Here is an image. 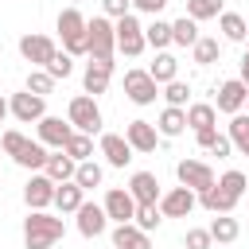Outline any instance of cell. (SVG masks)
Segmentation results:
<instances>
[{
    "mask_svg": "<svg viewBox=\"0 0 249 249\" xmlns=\"http://www.w3.org/2000/svg\"><path fill=\"white\" fill-rule=\"evenodd\" d=\"M187 16H191L195 23L218 19V16H222V0H187Z\"/></svg>",
    "mask_w": 249,
    "mask_h": 249,
    "instance_id": "d590c367",
    "label": "cell"
},
{
    "mask_svg": "<svg viewBox=\"0 0 249 249\" xmlns=\"http://www.w3.org/2000/svg\"><path fill=\"white\" fill-rule=\"evenodd\" d=\"M214 183H218L226 195H233V198H241V195H245V187H249V179H245L241 171H226V175H222V179H214Z\"/></svg>",
    "mask_w": 249,
    "mask_h": 249,
    "instance_id": "60d3db41",
    "label": "cell"
},
{
    "mask_svg": "<svg viewBox=\"0 0 249 249\" xmlns=\"http://www.w3.org/2000/svg\"><path fill=\"white\" fill-rule=\"evenodd\" d=\"M175 175H179V183H183V187H191L195 195H198V191H206V187L214 183V167H210L206 160H179Z\"/></svg>",
    "mask_w": 249,
    "mask_h": 249,
    "instance_id": "30bf717a",
    "label": "cell"
},
{
    "mask_svg": "<svg viewBox=\"0 0 249 249\" xmlns=\"http://www.w3.org/2000/svg\"><path fill=\"white\" fill-rule=\"evenodd\" d=\"M74 214H78V233H82V237H101V233L109 230V214H105V206H97V202H82Z\"/></svg>",
    "mask_w": 249,
    "mask_h": 249,
    "instance_id": "5bb4252c",
    "label": "cell"
},
{
    "mask_svg": "<svg viewBox=\"0 0 249 249\" xmlns=\"http://www.w3.org/2000/svg\"><path fill=\"white\" fill-rule=\"evenodd\" d=\"M101 12H105L109 19H121V16L132 12V0H101Z\"/></svg>",
    "mask_w": 249,
    "mask_h": 249,
    "instance_id": "ee69618b",
    "label": "cell"
},
{
    "mask_svg": "<svg viewBox=\"0 0 249 249\" xmlns=\"http://www.w3.org/2000/svg\"><path fill=\"white\" fill-rule=\"evenodd\" d=\"M0 144H4V152H8V156H12V160H16V156H19V148H23V144H27V136H23V132H19V128H8V132H4V136H0Z\"/></svg>",
    "mask_w": 249,
    "mask_h": 249,
    "instance_id": "b9f144b4",
    "label": "cell"
},
{
    "mask_svg": "<svg viewBox=\"0 0 249 249\" xmlns=\"http://www.w3.org/2000/svg\"><path fill=\"white\" fill-rule=\"evenodd\" d=\"M74 163H82V160H93V136L89 132H70V140H66V148H62Z\"/></svg>",
    "mask_w": 249,
    "mask_h": 249,
    "instance_id": "1f68e13d",
    "label": "cell"
},
{
    "mask_svg": "<svg viewBox=\"0 0 249 249\" xmlns=\"http://www.w3.org/2000/svg\"><path fill=\"white\" fill-rule=\"evenodd\" d=\"M54 51H58V47H54L51 35H39V31H35V35H23V39H19V54H23L31 66H47Z\"/></svg>",
    "mask_w": 249,
    "mask_h": 249,
    "instance_id": "9a60e30c",
    "label": "cell"
},
{
    "mask_svg": "<svg viewBox=\"0 0 249 249\" xmlns=\"http://www.w3.org/2000/svg\"><path fill=\"white\" fill-rule=\"evenodd\" d=\"M66 121L74 124V132H101V109H97V97H89V93H78V97H70V105H66Z\"/></svg>",
    "mask_w": 249,
    "mask_h": 249,
    "instance_id": "277c9868",
    "label": "cell"
},
{
    "mask_svg": "<svg viewBox=\"0 0 249 249\" xmlns=\"http://www.w3.org/2000/svg\"><path fill=\"white\" fill-rule=\"evenodd\" d=\"M230 148H233V144H230V136H222V132H218V140H214L206 152H210V156H218V160H226V156H230Z\"/></svg>",
    "mask_w": 249,
    "mask_h": 249,
    "instance_id": "bcb514c9",
    "label": "cell"
},
{
    "mask_svg": "<svg viewBox=\"0 0 249 249\" xmlns=\"http://www.w3.org/2000/svg\"><path fill=\"white\" fill-rule=\"evenodd\" d=\"M113 249H152L148 233L136 226V222H117L113 230Z\"/></svg>",
    "mask_w": 249,
    "mask_h": 249,
    "instance_id": "ffe728a7",
    "label": "cell"
},
{
    "mask_svg": "<svg viewBox=\"0 0 249 249\" xmlns=\"http://www.w3.org/2000/svg\"><path fill=\"white\" fill-rule=\"evenodd\" d=\"M191 54H195V62H198V66H210V62H218V58H222V43H218L214 35H198V39H195V47H191Z\"/></svg>",
    "mask_w": 249,
    "mask_h": 249,
    "instance_id": "f1b7e54d",
    "label": "cell"
},
{
    "mask_svg": "<svg viewBox=\"0 0 249 249\" xmlns=\"http://www.w3.org/2000/svg\"><path fill=\"white\" fill-rule=\"evenodd\" d=\"M74 167H78V163H74V160H70L62 148H54V152L47 156V163H43V171H47L54 183H66V179H74Z\"/></svg>",
    "mask_w": 249,
    "mask_h": 249,
    "instance_id": "484cf974",
    "label": "cell"
},
{
    "mask_svg": "<svg viewBox=\"0 0 249 249\" xmlns=\"http://www.w3.org/2000/svg\"><path fill=\"white\" fill-rule=\"evenodd\" d=\"M54 179L43 171V175H31L27 179V187H23V202H27V210H47V206H54Z\"/></svg>",
    "mask_w": 249,
    "mask_h": 249,
    "instance_id": "8fae6325",
    "label": "cell"
},
{
    "mask_svg": "<svg viewBox=\"0 0 249 249\" xmlns=\"http://www.w3.org/2000/svg\"><path fill=\"white\" fill-rule=\"evenodd\" d=\"M113 58H89V66H86V74H82V86H86V93L89 97H97V93H105L109 89V78H113Z\"/></svg>",
    "mask_w": 249,
    "mask_h": 249,
    "instance_id": "2e32d148",
    "label": "cell"
},
{
    "mask_svg": "<svg viewBox=\"0 0 249 249\" xmlns=\"http://www.w3.org/2000/svg\"><path fill=\"white\" fill-rule=\"evenodd\" d=\"M144 43L156 47V51H167V47H171V23H167V19H152V23L144 27Z\"/></svg>",
    "mask_w": 249,
    "mask_h": 249,
    "instance_id": "836d02e7",
    "label": "cell"
},
{
    "mask_svg": "<svg viewBox=\"0 0 249 249\" xmlns=\"http://www.w3.org/2000/svg\"><path fill=\"white\" fill-rule=\"evenodd\" d=\"M70 4H82V0H70Z\"/></svg>",
    "mask_w": 249,
    "mask_h": 249,
    "instance_id": "816d5d0a",
    "label": "cell"
},
{
    "mask_svg": "<svg viewBox=\"0 0 249 249\" xmlns=\"http://www.w3.org/2000/svg\"><path fill=\"white\" fill-rule=\"evenodd\" d=\"M241 82H245V86H249V51H245V54H241Z\"/></svg>",
    "mask_w": 249,
    "mask_h": 249,
    "instance_id": "c3c4849f",
    "label": "cell"
},
{
    "mask_svg": "<svg viewBox=\"0 0 249 249\" xmlns=\"http://www.w3.org/2000/svg\"><path fill=\"white\" fill-rule=\"evenodd\" d=\"M101 206H105V214L113 222H132V214H136V198L128 195V187H109Z\"/></svg>",
    "mask_w": 249,
    "mask_h": 249,
    "instance_id": "ac0fdd59",
    "label": "cell"
},
{
    "mask_svg": "<svg viewBox=\"0 0 249 249\" xmlns=\"http://www.w3.org/2000/svg\"><path fill=\"white\" fill-rule=\"evenodd\" d=\"M195 39H198V23H195L191 16H183V19L171 23V43H179V47H195Z\"/></svg>",
    "mask_w": 249,
    "mask_h": 249,
    "instance_id": "e575fe53",
    "label": "cell"
},
{
    "mask_svg": "<svg viewBox=\"0 0 249 249\" xmlns=\"http://www.w3.org/2000/svg\"><path fill=\"white\" fill-rule=\"evenodd\" d=\"M156 206H160V214H163V218H187V214L198 206V195H195L191 187H183V183H179V187L163 191Z\"/></svg>",
    "mask_w": 249,
    "mask_h": 249,
    "instance_id": "52a82bcc",
    "label": "cell"
},
{
    "mask_svg": "<svg viewBox=\"0 0 249 249\" xmlns=\"http://www.w3.org/2000/svg\"><path fill=\"white\" fill-rule=\"evenodd\" d=\"M156 132H160V136H183V132H187V109L167 105V109L160 113V121H156Z\"/></svg>",
    "mask_w": 249,
    "mask_h": 249,
    "instance_id": "cb8c5ba5",
    "label": "cell"
},
{
    "mask_svg": "<svg viewBox=\"0 0 249 249\" xmlns=\"http://www.w3.org/2000/svg\"><path fill=\"white\" fill-rule=\"evenodd\" d=\"M132 8L136 12H148V16H160L167 8V0H132Z\"/></svg>",
    "mask_w": 249,
    "mask_h": 249,
    "instance_id": "f6af8a7d",
    "label": "cell"
},
{
    "mask_svg": "<svg viewBox=\"0 0 249 249\" xmlns=\"http://www.w3.org/2000/svg\"><path fill=\"white\" fill-rule=\"evenodd\" d=\"M66 226H62V214H47V210H27L23 218V245L27 249H51L54 241H62Z\"/></svg>",
    "mask_w": 249,
    "mask_h": 249,
    "instance_id": "6da1fadb",
    "label": "cell"
},
{
    "mask_svg": "<svg viewBox=\"0 0 249 249\" xmlns=\"http://www.w3.org/2000/svg\"><path fill=\"white\" fill-rule=\"evenodd\" d=\"M4 117H8V101L0 97V124H4Z\"/></svg>",
    "mask_w": 249,
    "mask_h": 249,
    "instance_id": "681fc988",
    "label": "cell"
},
{
    "mask_svg": "<svg viewBox=\"0 0 249 249\" xmlns=\"http://www.w3.org/2000/svg\"><path fill=\"white\" fill-rule=\"evenodd\" d=\"M8 113L16 121H23V124H35L39 117H47V97H39L31 89H19V93L8 97Z\"/></svg>",
    "mask_w": 249,
    "mask_h": 249,
    "instance_id": "8992f818",
    "label": "cell"
},
{
    "mask_svg": "<svg viewBox=\"0 0 249 249\" xmlns=\"http://www.w3.org/2000/svg\"><path fill=\"white\" fill-rule=\"evenodd\" d=\"M128 195L136 198V206H156L160 202V179L152 175V171H132V179H128Z\"/></svg>",
    "mask_w": 249,
    "mask_h": 249,
    "instance_id": "e0dca14e",
    "label": "cell"
},
{
    "mask_svg": "<svg viewBox=\"0 0 249 249\" xmlns=\"http://www.w3.org/2000/svg\"><path fill=\"white\" fill-rule=\"evenodd\" d=\"M132 222L144 230V233H152V230H160V222H163V214H160V206H136V214H132Z\"/></svg>",
    "mask_w": 249,
    "mask_h": 249,
    "instance_id": "f35d334b",
    "label": "cell"
},
{
    "mask_svg": "<svg viewBox=\"0 0 249 249\" xmlns=\"http://www.w3.org/2000/svg\"><path fill=\"white\" fill-rule=\"evenodd\" d=\"M206 230H210V237H214L218 245H233V241H237V233H241L237 218H230V214H214V222H210Z\"/></svg>",
    "mask_w": 249,
    "mask_h": 249,
    "instance_id": "4316f807",
    "label": "cell"
},
{
    "mask_svg": "<svg viewBox=\"0 0 249 249\" xmlns=\"http://www.w3.org/2000/svg\"><path fill=\"white\" fill-rule=\"evenodd\" d=\"M97 148H101V156H105L109 167H124V163L132 160V148H128V140H124L121 132H101Z\"/></svg>",
    "mask_w": 249,
    "mask_h": 249,
    "instance_id": "d6986e66",
    "label": "cell"
},
{
    "mask_svg": "<svg viewBox=\"0 0 249 249\" xmlns=\"http://www.w3.org/2000/svg\"><path fill=\"white\" fill-rule=\"evenodd\" d=\"M101 179H105V171H101V163H93V160H82V163L74 167V183H78L82 191L101 187Z\"/></svg>",
    "mask_w": 249,
    "mask_h": 249,
    "instance_id": "d6a6232c",
    "label": "cell"
},
{
    "mask_svg": "<svg viewBox=\"0 0 249 249\" xmlns=\"http://www.w3.org/2000/svg\"><path fill=\"white\" fill-rule=\"evenodd\" d=\"M23 89H31V93H39V97H47V93L54 89V78H51V74H47L43 66H35V70L27 74V86H23Z\"/></svg>",
    "mask_w": 249,
    "mask_h": 249,
    "instance_id": "74e56055",
    "label": "cell"
},
{
    "mask_svg": "<svg viewBox=\"0 0 249 249\" xmlns=\"http://www.w3.org/2000/svg\"><path fill=\"white\" fill-rule=\"evenodd\" d=\"M47 144H39V140H27L23 148H19V156H16V163L19 167H27V171H43V163H47Z\"/></svg>",
    "mask_w": 249,
    "mask_h": 249,
    "instance_id": "83f0119b",
    "label": "cell"
},
{
    "mask_svg": "<svg viewBox=\"0 0 249 249\" xmlns=\"http://www.w3.org/2000/svg\"><path fill=\"white\" fill-rule=\"evenodd\" d=\"M86 43H89V58H113L117 54V31L109 16H93L86 19Z\"/></svg>",
    "mask_w": 249,
    "mask_h": 249,
    "instance_id": "3957f363",
    "label": "cell"
},
{
    "mask_svg": "<svg viewBox=\"0 0 249 249\" xmlns=\"http://www.w3.org/2000/svg\"><path fill=\"white\" fill-rule=\"evenodd\" d=\"M187 97H191V86H187V82H179V78H175V82H167V86H163V101H167V105L187 109Z\"/></svg>",
    "mask_w": 249,
    "mask_h": 249,
    "instance_id": "ab89813d",
    "label": "cell"
},
{
    "mask_svg": "<svg viewBox=\"0 0 249 249\" xmlns=\"http://www.w3.org/2000/svg\"><path fill=\"white\" fill-rule=\"evenodd\" d=\"M58 39H62V51H66L70 58L89 54V43H86V16H82L74 4L58 12Z\"/></svg>",
    "mask_w": 249,
    "mask_h": 249,
    "instance_id": "7a4b0ae2",
    "label": "cell"
},
{
    "mask_svg": "<svg viewBox=\"0 0 249 249\" xmlns=\"http://www.w3.org/2000/svg\"><path fill=\"white\" fill-rule=\"evenodd\" d=\"M183 245H187V249H210V245H214V237H210V230H187Z\"/></svg>",
    "mask_w": 249,
    "mask_h": 249,
    "instance_id": "7bdbcfd3",
    "label": "cell"
},
{
    "mask_svg": "<svg viewBox=\"0 0 249 249\" xmlns=\"http://www.w3.org/2000/svg\"><path fill=\"white\" fill-rule=\"evenodd\" d=\"M245 43H249V35H245ZM245 51H249V47H245Z\"/></svg>",
    "mask_w": 249,
    "mask_h": 249,
    "instance_id": "f5cc1de1",
    "label": "cell"
},
{
    "mask_svg": "<svg viewBox=\"0 0 249 249\" xmlns=\"http://www.w3.org/2000/svg\"><path fill=\"white\" fill-rule=\"evenodd\" d=\"M124 93L132 105H152L160 97V86L152 82L148 70H124Z\"/></svg>",
    "mask_w": 249,
    "mask_h": 249,
    "instance_id": "ba28073f",
    "label": "cell"
},
{
    "mask_svg": "<svg viewBox=\"0 0 249 249\" xmlns=\"http://www.w3.org/2000/svg\"><path fill=\"white\" fill-rule=\"evenodd\" d=\"M245 113H249V97H245Z\"/></svg>",
    "mask_w": 249,
    "mask_h": 249,
    "instance_id": "f907efd6",
    "label": "cell"
},
{
    "mask_svg": "<svg viewBox=\"0 0 249 249\" xmlns=\"http://www.w3.org/2000/svg\"><path fill=\"white\" fill-rule=\"evenodd\" d=\"M148 74H152V82H156V86H167V82H175V78H179V58H175V54H167V51H156V62L148 66Z\"/></svg>",
    "mask_w": 249,
    "mask_h": 249,
    "instance_id": "603a6c76",
    "label": "cell"
},
{
    "mask_svg": "<svg viewBox=\"0 0 249 249\" xmlns=\"http://www.w3.org/2000/svg\"><path fill=\"white\" fill-rule=\"evenodd\" d=\"M214 93H218V97H214V109H218V113H230V117H233V113H241V109H245L249 86H245L241 78H226V82H222V86H218Z\"/></svg>",
    "mask_w": 249,
    "mask_h": 249,
    "instance_id": "9c48e42d",
    "label": "cell"
},
{
    "mask_svg": "<svg viewBox=\"0 0 249 249\" xmlns=\"http://www.w3.org/2000/svg\"><path fill=\"white\" fill-rule=\"evenodd\" d=\"M43 70H47L54 82H58V78H70V74H74V58H70L66 51H54V54H51V62H47Z\"/></svg>",
    "mask_w": 249,
    "mask_h": 249,
    "instance_id": "8d00e7d4",
    "label": "cell"
},
{
    "mask_svg": "<svg viewBox=\"0 0 249 249\" xmlns=\"http://www.w3.org/2000/svg\"><path fill=\"white\" fill-rule=\"evenodd\" d=\"M218 27H222V35H226L230 43H245V35H249V23H245L237 12H222V16H218Z\"/></svg>",
    "mask_w": 249,
    "mask_h": 249,
    "instance_id": "4dcf8cb0",
    "label": "cell"
},
{
    "mask_svg": "<svg viewBox=\"0 0 249 249\" xmlns=\"http://www.w3.org/2000/svg\"><path fill=\"white\" fill-rule=\"evenodd\" d=\"M124 140H128V148H132V152L148 156V152H156L160 132H156V124H152V121H128V124H124Z\"/></svg>",
    "mask_w": 249,
    "mask_h": 249,
    "instance_id": "4fadbf2b",
    "label": "cell"
},
{
    "mask_svg": "<svg viewBox=\"0 0 249 249\" xmlns=\"http://www.w3.org/2000/svg\"><path fill=\"white\" fill-rule=\"evenodd\" d=\"M195 140H198V148L206 152V148H210V144L218 140V124H214V128H202V132H195Z\"/></svg>",
    "mask_w": 249,
    "mask_h": 249,
    "instance_id": "7dc6e473",
    "label": "cell"
},
{
    "mask_svg": "<svg viewBox=\"0 0 249 249\" xmlns=\"http://www.w3.org/2000/svg\"><path fill=\"white\" fill-rule=\"evenodd\" d=\"M214 124H218V109H214L210 101H195V105H187V128L202 132V128H214Z\"/></svg>",
    "mask_w": 249,
    "mask_h": 249,
    "instance_id": "d4e9b609",
    "label": "cell"
},
{
    "mask_svg": "<svg viewBox=\"0 0 249 249\" xmlns=\"http://www.w3.org/2000/svg\"><path fill=\"white\" fill-rule=\"evenodd\" d=\"M226 136H230V144L245 156V148H249V113H233L230 124H226Z\"/></svg>",
    "mask_w": 249,
    "mask_h": 249,
    "instance_id": "f546056e",
    "label": "cell"
},
{
    "mask_svg": "<svg viewBox=\"0 0 249 249\" xmlns=\"http://www.w3.org/2000/svg\"><path fill=\"white\" fill-rule=\"evenodd\" d=\"M113 31H117V51L124 54V58H136V54H144V23L128 12V16H121L117 23H113Z\"/></svg>",
    "mask_w": 249,
    "mask_h": 249,
    "instance_id": "5b68a950",
    "label": "cell"
},
{
    "mask_svg": "<svg viewBox=\"0 0 249 249\" xmlns=\"http://www.w3.org/2000/svg\"><path fill=\"white\" fill-rule=\"evenodd\" d=\"M245 156H249V148H245Z\"/></svg>",
    "mask_w": 249,
    "mask_h": 249,
    "instance_id": "db71d44e",
    "label": "cell"
},
{
    "mask_svg": "<svg viewBox=\"0 0 249 249\" xmlns=\"http://www.w3.org/2000/svg\"><path fill=\"white\" fill-rule=\"evenodd\" d=\"M198 202H202L210 214H233V206H237L241 198H233V195H226L218 183H210L206 191H198Z\"/></svg>",
    "mask_w": 249,
    "mask_h": 249,
    "instance_id": "44dd1931",
    "label": "cell"
},
{
    "mask_svg": "<svg viewBox=\"0 0 249 249\" xmlns=\"http://www.w3.org/2000/svg\"><path fill=\"white\" fill-rule=\"evenodd\" d=\"M35 132H39V144H47V148H66L74 124L62 121V117H39V121H35Z\"/></svg>",
    "mask_w": 249,
    "mask_h": 249,
    "instance_id": "7c38bea8",
    "label": "cell"
},
{
    "mask_svg": "<svg viewBox=\"0 0 249 249\" xmlns=\"http://www.w3.org/2000/svg\"><path fill=\"white\" fill-rule=\"evenodd\" d=\"M82 202H86V191H82L74 179H66V183L54 187V206H58V214H74Z\"/></svg>",
    "mask_w": 249,
    "mask_h": 249,
    "instance_id": "7402d4cb",
    "label": "cell"
}]
</instances>
